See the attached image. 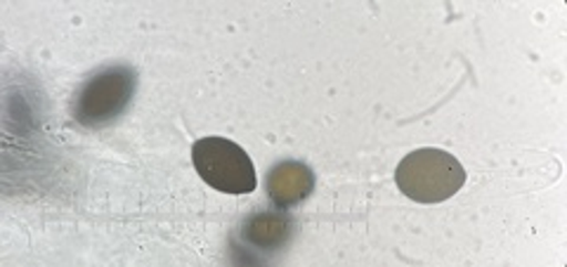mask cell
Here are the masks:
<instances>
[{
    "label": "cell",
    "instance_id": "6da1fadb",
    "mask_svg": "<svg viewBox=\"0 0 567 267\" xmlns=\"http://www.w3.org/2000/svg\"><path fill=\"white\" fill-rule=\"evenodd\" d=\"M137 91V71L128 64L104 66L87 79L71 102V116L83 129H104L118 121Z\"/></svg>",
    "mask_w": 567,
    "mask_h": 267
},
{
    "label": "cell",
    "instance_id": "7a4b0ae2",
    "mask_svg": "<svg viewBox=\"0 0 567 267\" xmlns=\"http://www.w3.org/2000/svg\"><path fill=\"white\" fill-rule=\"evenodd\" d=\"M395 183L406 199L416 204H440L452 199L466 185V171L454 154L423 147L402 158L395 171Z\"/></svg>",
    "mask_w": 567,
    "mask_h": 267
},
{
    "label": "cell",
    "instance_id": "3957f363",
    "mask_svg": "<svg viewBox=\"0 0 567 267\" xmlns=\"http://www.w3.org/2000/svg\"><path fill=\"white\" fill-rule=\"evenodd\" d=\"M192 162L202 181L223 194H251L258 187L256 166L244 147L227 137H202L194 142Z\"/></svg>",
    "mask_w": 567,
    "mask_h": 267
},
{
    "label": "cell",
    "instance_id": "277c9868",
    "mask_svg": "<svg viewBox=\"0 0 567 267\" xmlns=\"http://www.w3.org/2000/svg\"><path fill=\"white\" fill-rule=\"evenodd\" d=\"M268 197L270 202L287 210L303 204L315 192V173L303 162H279L268 173Z\"/></svg>",
    "mask_w": 567,
    "mask_h": 267
},
{
    "label": "cell",
    "instance_id": "5b68a950",
    "mask_svg": "<svg viewBox=\"0 0 567 267\" xmlns=\"http://www.w3.org/2000/svg\"><path fill=\"white\" fill-rule=\"evenodd\" d=\"M293 235V220L279 210H256L241 223V239L265 254L281 251Z\"/></svg>",
    "mask_w": 567,
    "mask_h": 267
}]
</instances>
